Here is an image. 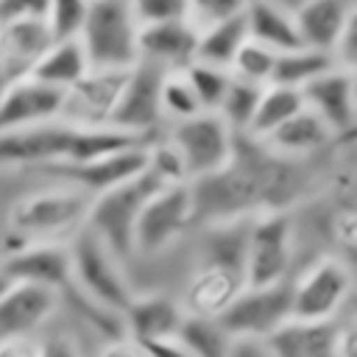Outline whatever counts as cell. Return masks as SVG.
<instances>
[{
  "label": "cell",
  "instance_id": "1",
  "mask_svg": "<svg viewBox=\"0 0 357 357\" xmlns=\"http://www.w3.org/2000/svg\"><path fill=\"white\" fill-rule=\"evenodd\" d=\"M89 206L92 195L70 184L20 195L6 215L8 243H14L8 245V251L33 243H70L86 226Z\"/></svg>",
  "mask_w": 357,
  "mask_h": 357
},
{
  "label": "cell",
  "instance_id": "2",
  "mask_svg": "<svg viewBox=\"0 0 357 357\" xmlns=\"http://www.w3.org/2000/svg\"><path fill=\"white\" fill-rule=\"evenodd\" d=\"M89 70L128 73L139 64V22L131 3L95 0L86 3V20L78 36Z\"/></svg>",
  "mask_w": 357,
  "mask_h": 357
},
{
  "label": "cell",
  "instance_id": "3",
  "mask_svg": "<svg viewBox=\"0 0 357 357\" xmlns=\"http://www.w3.org/2000/svg\"><path fill=\"white\" fill-rule=\"evenodd\" d=\"M67 248H70V276H73L70 290L103 312L123 315V310L137 293L128 282L126 262H120L86 229H81L67 243Z\"/></svg>",
  "mask_w": 357,
  "mask_h": 357
},
{
  "label": "cell",
  "instance_id": "4",
  "mask_svg": "<svg viewBox=\"0 0 357 357\" xmlns=\"http://www.w3.org/2000/svg\"><path fill=\"white\" fill-rule=\"evenodd\" d=\"M159 190V184L142 173L128 184H120L103 195L92 198L86 215V231L95 234L120 262L134 259V229L145 201Z\"/></svg>",
  "mask_w": 357,
  "mask_h": 357
},
{
  "label": "cell",
  "instance_id": "5",
  "mask_svg": "<svg viewBox=\"0 0 357 357\" xmlns=\"http://www.w3.org/2000/svg\"><path fill=\"white\" fill-rule=\"evenodd\" d=\"M357 287V276L343 257L324 254L293 273V318L337 321Z\"/></svg>",
  "mask_w": 357,
  "mask_h": 357
},
{
  "label": "cell",
  "instance_id": "6",
  "mask_svg": "<svg viewBox=\"0 0 357 357\" xmlns=\"http://www.w3.org/2000/svg\"><path fill=\"white\" fill-rule=\"evenodd\" d=\"M296 223L290 212H262L251 218L245 240V287H265L293 279Z\"/></svg>",
  "mask_w": 357,
  "mask_h": 357
},
{
  "label": "cell",
  "instance_id": "7",
  "mask_svg": "<svg viewBox=\"0 0 357 357\" xmlns=\"http://www.w3.org/2000/svg\"><path fill=\"white\" fill-rule=\"evenodd\" d=\"M165 137L178 151L190 181L220 173L223 167H229L237 151V134L212 112L165 126Z\"/></svg>",
  "mask_w": 357,
  "mask_h": 357
},
{
  "label": "cell",
  "instance_id": "8",
  "mask_svg": "<svg viewBox=\"0 0 357 357\" xmlns=\"http://www.w3.org/2000/svg\"><path fill=\"white\" fill-rule=\"evenodd\" d=\"M195 226L190 184L159 187L142 206L134 229V257H162Z\"/></svg>",
  "mask_w": 357,
  "mask_h": 357
},
{
  "label": "cell",
  "instance_id": "9",
  "mask_svg": "<svg viewBox=\"0 0 357 357\" xmlns=\"http://www.w3.org/2000/svg\"><path fill=\"white\" fill-rule=\"evenodd\" d=\"M293 318V279L265 287H243L218 315L231 340H268Z\"/></svg>",
  "mask_w": 357,
  "mask_h": 357
},
{
  "label": "cell",
  "instance_id": "10",
  "mask_svg": "<svg viewBox=\"0 0 357 357\" xmlns=\"http://www.w3.org/2000/svg\"><path fill=\"white\" fill-rule=\"evenodd\" d=\"M75 128L53 120L33 128L0 134V167H36L47 170L64 165L73 148Z\"/></svg>",
  "mask_w": 357,
  "mask_h": 357
},
{
  "label": "cell",
  "instance_id": "11",
  "mask_svg": "<svg viewBox=\"0 0 357 357\" xmlns=\"http://www.w3.org/2000/svg\"><path fill=\"white\" fill-rule=\"evenodd\" d=\"M128 73L89 70L75 86L64 92L59 120L73 128H103L112 126Z\"/></svg>",
  "mask_w": 357,
  "mask_h": 357
},
{
  "label": "cell",
  "instance_id": "12",
  "mask_svg": "<svg viewBox=\"0 0 357 357\" xmlns=\"http://www.w3.org/2000/svg\"><path fill=\"white\" fill-rule=\"evenodd\" d=\"M165 70L139 61L134 70L126 75V86L120 95V103L112 117V128H120L134 137H156V131L165 126L162 123V109H159V89H162Z\"/></svg>",
  "mask_w": 357,
  "mask_h": 357
},
{
  "label": "cell",
  "instance_id": "13",
  "mask_svg": "<svg viewBox=\"0 0 357 357\" xmlns=\"http://www.w3.org/2000/svg\"><path fill=\"white\" fill-rule=\"evenodd\" d=\"M0 271L8 276V282L36 284L59 296H64L73 284L67 243H33L11 248L3 254Z\"/></svg>",
  "mask_w": 357,
  "mask_h": 357
},
{
  "label": "cell",
  "instance_id": "14",
  "mask_svg": "<svg viewBox=\"0 0 357 357\" xmlns=\"http://www.w3.org/2000/svg\"><path fill=\"white\" fill-rule=\"evenodd\" d=\"M148 142L126 148V151L103 156V159L84 162V165H56V167H47L45 173H50V176L61 178V184H70L95 198V195H103V192H109L120 184H128L145 173V145Z\"/></svg>",
  "mask_w": 357,
  "mask_h": 357
},
{
  "label": "cell",
  "instance_id": "15",
  "mask_svg": "<svg viewBox=\"0 0 357 357\" xmlns=\"http://www.w3.org/2000/svg\"><path fill=\"white\" fill-rule=\"evenodd\" d=\"M120 321H123L126 340H131L137 346H148V343L176 337L181 329V321H184V310H181L178 296H170L162 290H148V293H134V298L123 310Z\"/></svg>",
  "mask_w": 357,
  "mask_h": 357
},
{
  "label": "cell",
  "instance_id": "16",
  "mask_svg": "<svg viewBox=\"0 0 357 357\" xmlns=\"http://www.w3.org/2000/svg\"><path fill=\"white\" fill-rule=\"evenodd\" d=\"M64 92L50 89L31 75L8 81L0 89V134L53 123L61 114Z\"/></svg>",
  "mask_w": 357,
  "mask_h": 357
},
{
  "label": "cell",
  "instance_id": "17",
  "mask_svg": "<svg viewBox=\"0 0 357 357\" xmlns=\"http://www.w3.org/2000/svg\"><path fill=\"white\" fill-rule=\"evenodd\" d=\"M245 287L243 271L226 268V265H192V273L187 276L178 301L184 315L195 318H218Z\"/></svg>",
  "mask_w": 357,
  "mask_h": 357
},
{
  "label": "cell",
  "instance_id": "18",
  "mask_svg": "<svg viewBox=\"0 0 357 357\" xmlns=\"http://www.w3.org/2000/svg\"><path fill=\"white\" fill-rule=\"evenodd\" d=\"M304 109H310L335 137L357 128V100L351 86V73L332 67L301 89Z\"/></svg>",
  "mask_w": 357,
  "mask_h": 357
},
{
  "label": "cell",
  "instance_id": "19",
  "mask_svg": "<svg viewBox=\"0 0 357 357\" xmlns=\"http://www.w3.org/2000/svg\"><path fill=\"white\" fill-rule=\"evenodd\" d=\"M61 296L36 284L11 282L0 296V337H36L53 318Z\"/></svg>",
  "mask_w": 357,
  "mask_h": 357
},
{
  "label": "cell",
  "instance_id": "20",
  "mask_svg": "<svg viewBox=\"0 0 357 357\" xmlns=\"http://www.w3.org/2000/svg\"><path fill=\"white\" fill-rule=\"evenodd\" d=\"M198 31L187 17L139 28V61H148L165 73L187 70L195 61Z\"/></svg>",
  "mask_w": 357,
  "mask_h": 357
},
{
  "label": "cell",
  "instance_id": "21",
  "mask_svg": "<svg viewBox=\"0 0 357 357\" xmlns=\"http://www.w3.org/2000/svg\"><path fill=\"white\" fill-rule=\"evenodd\" d=\"M337 321H298L290 318L268 340L273 357H337Z\"/></svg>",
  "mask_w": 357,
  "mask_h": 357
},
{
  "label": "cell",
  "instance_id": "22",
  "mask_svg": "<svg viewBox=\"0 0 357 357\" xmlns=\"http://www.w3.org/2000/svg\"><path fill=\"white\" fill-rule=\"evenodd\" d=\"M349 6L343 0H307V3H296L293 6V20H296V31H298V42L301 47L318 50V53H335L346 17H349Z\"/></svg>",
  "mask_w": 357,
  "mask_h": 357
},
{
  "label": "cell",
  "instance_id": "23",
  "mask_svg": "<svg viewBox=\"0 0 357 357\" xmlns=\"http://www.w3.org/2000/svg\"><path fill=\"white\" fill-rule=\"evenodd\" d=\"M245 25H248V42L268 47L273 53H287L301 47L293 6L276 3V0H251L245 3Z\"/></svg>",
  "mask_w": 357,
  "mask_h": 357
},
{
  "label": "cell",
  "instance_id": "24",
  "mask_svg": "<svg viewBox=\"0 0 357 357\" xmlns=\"http://www.w3.org/2000/svg\"><path fill=\"white\" fill-rule=\"evenodd\" d=\"M335 139V134L310 112V109H301L293 120H287L282 128H276L268 139H262L259 145L279 156V159H290V162H301V159H310L315 153H321L329 142Z\"/></svg>",
  "mask_w": 357,
  "mask_h": 357
},
{
  "label": "cell",
  "instance_id": "25",
  "mask_svg": "<svg viewBox=\"0 0 357 357\" xmlns=\"http://www.w3.org/2000/svg\"><path fill=\"white\" fill-rule=\"evenodd\" d=\"M245 45H248V25H245V3H243L234 14H229L226 20L215 22L198 33L195 61L231 73V64Z\"/></svg>",
  "mask_w": 357,
  "mask_h": 357
},
{
  "label": "cell",
  "instance_id": "26",
  "mask_svg": "<svg viewBox=\"0 0 357 357\" xmlns=\"http://www.w3.org/2000/svg\"><path fill=\"white\" fill-rule=\"evenodd\" d=\"M89 73V61L84 56V47L78 39L73 42H53L42 59L33 64V70L28 73L33 81L50 86V89H59V92H67L70 86H75L84 75Z\"/></svg>",
  "mask_w": 357,
  "mask_h": 357
},
{
  "label": "cell",
  "instance_id": "27",
  "mask_svg": "<svg viewBox=\"0 0 357 357\" xmlns=\"http://www.w3.org/2000/svg\"><path fill=\"white\" fill-rule=\"evenodd\" d=\"M304 109V98L298 89H290V86H265L262 95H259V103H257V112H254V120L248 126V139L254 142H262L268 139L276 128H282L287 120H293L298 112Z\"/></svg>",
  "mask_w": 357,
  "mask_h": 357
},
{
  "label": "cell",
  "instance_id": "28",
  "mask_svg": "<svg viewBox=\"0 0 357 357\" xmlns=\"http://www.w3.org/2000/svg\"><path fill=\"white\" fill-rule=\"evenodd\" d=\"M332 67H337V64H335V59L329 53H318V50H310V47H296V50H287V53L276 56V67H273L271 84L273 86H290V89L301 92L310 81H315L318 75L329 73Z\"/></svg>",
  "mask_w": 357,
  "mask_h": 357
},
{
  "label": "cell",
  "instance_id": "29",
  "mask_svg": "<svg viewBox=\"0 0 357 357\" xmlns=\"http://www.w3.org/2000/svg\"><path fill=\"white\" fill-rule=\"evenodd\" d=\"M176 340L190 357H229V349L234 343L218 318H195V315H184Z\"/></svg>",
  "mask_w": 357,
  "mask_h": 357
},
{
  "label": "cell",
  "instance_id": "30",
  "mask_svg": "<svg viewBox=\"0 0 357 357\" xmlns=\"http://www.w3.org/2000/svg\"><path fill=\"white\" fill-rule=\"evenodd\" d=\"M265 86H254V84H245L240 78L231 75L229 81V89L218 106V117L237 134V137H245L248 134V126L254 120V112H257V103H259V95H262Z\"/></svg>",
  "mask_w": 357,
  "mask_h": 357
},
{
  "label": "cell",
  "instance_id": "31",
  "mask_svg": "<svg viewBox=\"0 0 357 357\" xmlns=\"http://www.w3.org/2000/svg\"><path fill=\"white\" fill-rule=\"evenodd\" d=\"M159 109H162V123L173 126V123H184L195 114H204L184 70L176 73H165L162 78V89H159Z\"/></svg>",
  "mask_w": 357,
  "mask_h": 357
},
{
  "label": "cell",
  "instance_id": "32",
  "mask_svg": "<svg viewBox=\"0 0 357 357\" xmlns=\"http://www.w3.org/2000/svg\"><path fill=\"white\" fill-rule=\"evenodd\" d=\"M198 103L204 112H218L226 89H229V81H231V73L229 70H220V67H209V64H201V61H192L187 70H184Z\"/></svg>",
  "mask_w": 357,
  "mask_h": 357
},
{
  "label": "cell",
  "instance_id": "33",
  "mask_svg": "<svg viewBox=\"0 0 357 357\" xmlns=\"http://www.w3.org/2000/svg\"><path fill=\"white\" fill-rule=\"evenodd\" d=\"M86 20V3L81 0H53L45 6V22L53 42H73L81 36Z\"/></svg>",
  "mask_w": 357,
  "mask_h": 357
},
{
  "label": "cell",
  "instance_id": "34",
  "mask_svg": "<svg viewBox=\"0 0 357 357\" xmlns=\"http://www.w3.org/2000/svg\"><path fill=\"white\" fill-rule=\"evenodd\" d=\"M276 56H279V53H273V50H268V47H259V45L248 42V45L240 50V56L234 59V64H231V75L240 78V81H245V84H254V86H268L271 78H273Z\"/></svg>",
  "mask_w": 357,
  "mask_h": 357
},
{
  "label": "cell",
  "instance_id": "35",
  "mask_svg": "<svg viewBox=\"0 0 357 357\" xmlns=\"http://www.w3.org/2000/svg\"><path fill=\"white\" fill-rule=\"evenodd\" d=\"M131 11L139 28H148V25H162V22L187 17V3L184 0H137L131 3Z\"/></svg>",
  "mask_w": 357,
  "mask_h": 357
},
{
  "label": "cell",
  "instance_id": "36",
  "mask_svg": "<svg viewBox=\"0 0 357 357\" xmlns=\"http://www.w3.org/2000/svg\"><path fill=\"white\" fill-rule=\"evenodd\" d=\"M240 6L243 3H237V0H195V3H187V20L201 33L204 28H209V25L226 20L229 14H234Z\"/></svg>",
  "mask_w": 357,
  "mask_h": 357
},
{
  "label": "cell",
  "instance_id": "37",
  "mask_svg": "<svg viewBox=\"0 0 357 357\" xmlns=\"http://www.w3.org/2000/svg\"><path fill=\"white\" fill-rule=\"evenodd\" d=\"M332 59L340 70L357 73V3L349 6V17H346V25H343V33H340V42Z\"/></svg>",
  "mask_w": 357,
  "mask_h": 357
},
{
  "label": "cell",
  "instance_id": "38",
  "mask_svg": "<svg viewBox=\"0 0 357 357\" xmlns=\"http://www.w3.org/2000/svg\"><path fill=\"white\" fill-rule=\"evenodd\" d=\"M39 357H84V349L73 335L61 332L39 337Z\"/></svg>",
  "mask_w": 357,
  "mask_h": 357
},
{
  "label": "cell",
  "instance_id": "39",
  "mask_svg": "<svg viewBox=\"0 0 357 357\" xmlns=\"http://www.w3.org/2000/svg\"><path fill=\"white\" fill-rule=\"evenodd\" d=\"M337 357H357V315H340L337 332Z\"/></svg>",
  "mask_w": 357,
  "mask_h": 357
},
{
  "label": "cell",
  "instance_id": "40",
  "mask_svg": "<svg viewBox=\"0 0 357 357\" xmlns=\"http://www.w3.org/2000/svg\"><path fill=\"white\" fill-rule=\"evenodd\" d=\"M0 357H39V337H0Z\"/></svg>",
  "mask_w": 357,
  "mask_h": 357
},
{
  "label": "cell",
  "instance_id": "41",
  "mask_svg": "<svg viewBox=\"0 0 357 357\" xmlns=\"http://www.w3.org/2000/svg\"><path fill=\"white\" fill-rule=\"evenodd\" d=\"M139 349L145 351V357H190L176 337L159 340V343H148V346H139Z\"/></svg>",
  "mask_w": 357,
  "mask_h": 357
},
{
  "label": "cell",
  "instance_id": "42",
  "mask_svg": "<svg viewBox=\"0 0 357 357\" xmlns=\"http://www.w3.org/2000/svg\"><path fill=\"white\" fill-rule=\"evenodd\" d=\"M229 357H273V354L268 351L265 340H234Z\"/></svg>",
  "mask_w": 357,
  "mask_h": 357
},
{
  "label": "cell",
  "instance_id": "43",
  "mask_svg": "<svg viewBox=\"0 0 357 357\" xmlns=\"http://www.w3.org/2000/svg\"><path fill=\"white\" fill-rule=\"evenodd\" d=\"M8 284H11V282H8V276H6L3 271H0V296H3L6 290H8Z\"/></svg>",
  "mask_w": 357,
  "mask_h": 357
},
{
  "label": "cell",
  "instance_id": "44",
  "mask_svg": "<svg viewBox=\"0 0 357 357\" xmlns=\"http://www.w3.org/2000/svg\"><path fill=\"white\" fill-rule=\"evenodd\" d=\"M351 86H354V100H357V73H351Z\"/></svg>",
  "mask_w": 357,
  "mask_h": 357
}]
</instances>
